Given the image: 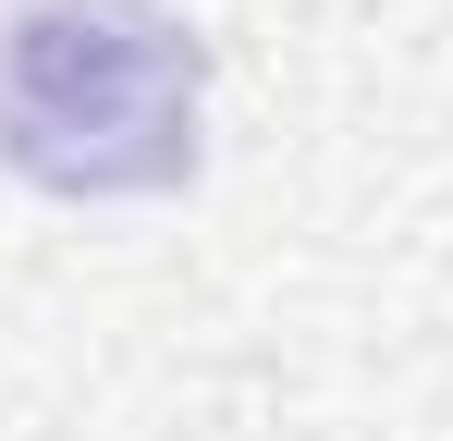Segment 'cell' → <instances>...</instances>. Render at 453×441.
Masks as SVG:
<instances>
[{"instance_id":"6da1fadb","label":"cell","mask_w":453,"mask_h":441,"mask_svg":"<svg viewBox=\"0 0 453 441\" xmlns=\"http://www.w3.org/2000/svg\"><path fill=\"white\" fill-rule=\"evenodd\" d=\"M209 50L159 0H12L0 12V159L50 197H159L196 172Z\"/></svg>"}]
</instances>
